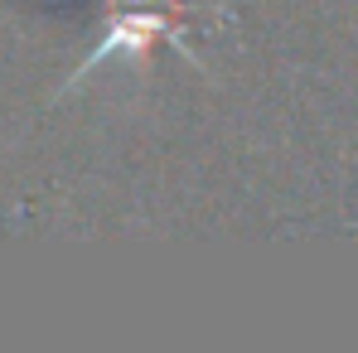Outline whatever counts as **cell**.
<instances>
[{
	"label": "cell",
	"instance_id": "cell-1",
	"mask_svg": "<svg viewBox=\"0 0 358 353\" xmlns=\"http://www.w3.org/2000/svg\"><path fill=\"white\" fill-rule=\"evenodd\" d=\"M112 24H107V39L83 59L78 78L92 73L102 59H145L155 44H170L179 49L189 63H199L194 44H189V10L179 0H112Z\"/></svg>",
	"mask_w": 358,
	"mask_h": 353
}]
</instances>
